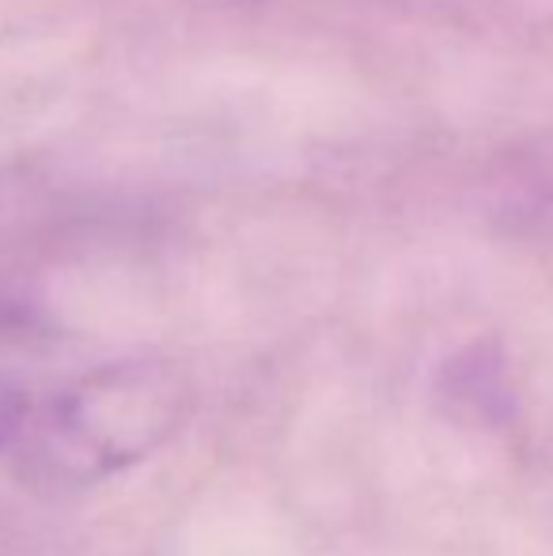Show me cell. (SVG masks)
Here are the masks:
<instances>
[{
  "mask_svg": "<svg viewBox=\"0 0 553 556\" xmlns=\"http://www.w3.org/2000/svg\"><path fill=\"white\" fill-rule=\"evenodd\" d=\"M30 417V402L15 382L0 379V446L4 443H15V435L23 432Z\"/></svg>",
  "mask_w": 553,
  "mask_h": 556,
  "instance_id": "obj_2",
  "label": "cell"
},
{
  "mask_svg": "<svg viewBox=\"0 0 553 556\" xmlns=\"http://www.w3.org/2000/svg\"><path fill=\"white\" fill-rule=\"evenodd\" d=\"M193 413V387L163 359H129L88 375L38 420L27 417L20 469L42 492H76L144 462Z\"/></svg>",
  "mask_w": 553,
  "mask_h": 556,
  "instance_id": "obj_1",
  "label": "cell"
}]
</instances>
